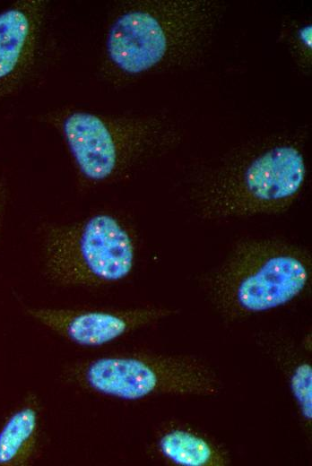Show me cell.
I'll use <instances>...</instances> for the list:
<instances>
[{"label": "cell", "mask_w": 312, "mask_h": 466, "mask_svg": "<svg viewBox=\"0 0 312 466\" xmlns=\"http://www.w3.org/2000/svg\"><path fill=\"white\" fill-rule=\"evenodd\" d=\"M308 249L284 241L252 238L238 243L211 278L210 297L229 320L287 305L311 279Z\"/></svg>", "instance_id": "6da1fadb"}, {"label": "cell", "mask_w": 312, "mask_h": 466, "mask_svg": "<svg viewBox=\"0 0 312 466\" xmlns=\"http://www.w3.org/2000/svg\"><path fill=\"white\" fill-rule=\"evenodd\" d=\"M306 177L299 144L274 142L208 176L196 195L198 211L208 220L280 213L299 196Z\"/></svg>", "instance_id": "7a4b0ae2"}, {"label": "cell", "mask_w": 312, "mask_h": 466, "mask_svg": "<svg viewBox=\"0 0 312 466\" xmlns=\"http://www.w3.org/2000/svg\"><path fill=\"white\" fill-rule=\"evenodd\" d=\"M62 375L82 390L123 401L162 394L213 396L221 389L212 368L188 355L114 353L71 363Z\"/></svg>", "instance_id": "3957f363"}, {"label": "cell", "mask_w": 312, "mask_h": 466, "mask_svg": "<svg viewBox=\"0 0 312 466\" xmlns=\"http://www.w3.org/2000/svg\"><path fill=\"white\" fill-rule=\"evenodd\" d=\"M203 2L149 1L121 11L105 42L108 61L119 73L139 75L169 61L203 39L212 25Z\"/></svg>", "instance_id": "277c9868"}, {"label": "cell", "mask_w": 312, "mask_h": 466, "mask_svg": "<svg viewBox=\"0 0 312 466\" xmlns=\"http://www.w3.org/2000/svg\"><path fill=\"white\" fill-rule=\"evenodd\" d=\"M135 255L132 233L109 213L50 226L44 237L45 274L61 287H99L120 281L131 273Z\"/></svg>", "instance_id": "5b68a950"}, {"label": "cell", "mask_w": 312, "mask_h": 466, "mask_svg": "<svg viewBox=\"0 0 312 466\" xmlns=\"http://www.w3.org/2000/svg\"><path fill=\"white\" fill-rule=\"evenodd\" d=\"M80 176L93 184L120 176L164 140L156 119L112 117L73 110L57 123Z\"/></svg>", "instance_id": "8992f818"}, {"label": "cell", "mask_w": 312, "mask_h": 466, "mask_svg": "<svg viewBox=\"0 0 312 466\" xmlns=\"http://www.w3.org/2000/svg\"><path fill=\"white\" fill-rule=\"evenodd\" d=\"M27 314L67 341L96 348L176 313L162 306L131 308L28 307Z\"/></svg>", "instance_id": "52a82bcc"}, {"label": "cell", "mask_w": 312, "mask_h": 466, "mask_svg": "<svg viewBox=\"0 0 312 466\" xmlns=\"http://www.w3.org/2000/svg\"><path fill=\"white\" fill-rule=\"evenodd\" d=\"M45 2L17 1L0 12V99L29 73L39 45Z\"/></svg>", "instance_id": "ba28073f"}, {"label": "cell", "mask_w": 312, "mask_h": 466, "mask_svg": "<svg viewBox=\"0 0 312 466\" xmlns=\"http://www.w3.org/2000/svg\"><path fill=\"white\" fill-rule=\"evenodd\" d=\"M41 443V407L28 394L0 427V466H25L38 457Z\"/></svg>", "instance_id": "9c48e42d"}, {"label": "cell", "mask_w": 312, "mask_h": 466, "mask_svg": "<svg viewBox=\"0 0 312 466\" xmlns=\"http://www.w3.org/2000/svg\"><path fill=\"white\" fill-rule=\"evenodd\" d=\"M154 448L165 462L178 466H224L230 462L221 446L205 435L184 427L164 429Z\"/></svg>", "instance_id": "30bf717a"}, {"label": "cell", "mask_w": 312, "mask_h": 466, "mask_svg": "<svg viewBox=\"0 0 312 466\" xmlns=\"http://www.w3.org/2000/svg\"><path fill=\"white\" fill-rule=\"evenodd\" d=\"M290 388L302 419L312 420V366L308 360L296 364L290 374Z\"/></svg>", "instance_id": "8fae6325"}, {"label": "cell", "mask_w": 312, "mask_h": 466, "mask_svg": "<svg viewBox=\"0 0 312 466\" xmlns=\"http://www.w3.org/2000/svg\"><path fill=\"white\" fill-rule=\"evenodd\" d=\"M311 24H306L302 26L297 31L296 39L299 42V46L301 47L302 50L310 54L311 51Z\"/></svg>", "instance_id": "7c38bea8"}, {"label": "cell", "mask_w": 312, "mask_h": 466, "mask_svg": "<svg viewBox=\"0 0 312 466\" xmlns=\"http://www.w3.org/2000/svg\"><path fill=\"white\" fill-rule=\"evenodd\" d=\"M5 204V189L2 180L0 179V239L3 227L4 212Z\"/></svg>", "instance_id": "4fadbf2b"}]
</instances>
